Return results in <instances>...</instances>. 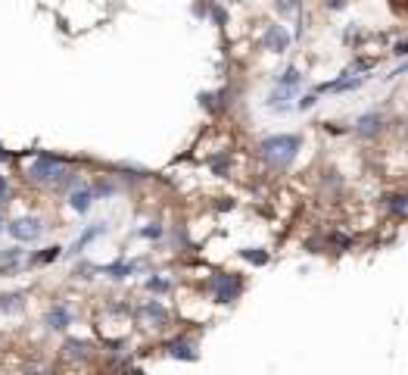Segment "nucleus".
Segmentation results:
<instances>
[{"instance_id":"nucleus-1","label":"nucleus","mask_w":408,"mask_h":375,"mask_svg":"<svg viewBox=\"0 0 408 375\" xmlns=\"http://www.w3.org/2000/svg\"><path fill=\"white\" fill-rule=\"evenodd\" d=\"M72 169V163L65 156H56V154H34V160L25 166V178L32 185H41L47 191H53L60 185V178Z\"/></svg>"},{"instance_id":"nucleus-2","label":"nucleus","mask_w":408,"mask_h":375,"mask_svg":"<svg viewBox=\"0 0 408 375\" xmlns=\"http://www.w3.org/2000/svg\"><path fill=\"white\" fill-rule=\"evenodd\" d=\"M300 147H302L300 135H272V138H265L259 144V154L272 169H287L296 160Z\"/></svg>"},{"instance_id":"nucleus-3","label":"nucleus","mask_w":408,"mask_h":375,"mask_svg":"<svg viewBox=\"0 0 408 375\" xmlns=\"http://www.w3.org/2000/svg\"><path fill=\"white\" fill-rule=\"evenodd\" d=\"M44 219L41 216H34V213H28V216H13V219H6V235L13 238L16 244H34V241H41V235H44Z\"/></svg>"},{"instance_id":"nucleus-4","label":"nucleus","mask_w":408,"mask_h":375,"mask_svg":"<svg viewBox=\"0 0 408 375\" xmlns=\"http://www.w3.org/2000/svg\"><path fill=\"white\" fill-rule=\"evenodd\" d=\"M243 294V278L237 272H218L212 276V300L215 304H234Z\"/></svg>"},{"instance_id":"nucleus-5","label":"nucleus","mask_w":408,"mask_h":375,"mask_svg":"<svg viewBox=\"0 0 408 375\" xmlns=\"http://www.w3.org/2000/svg\"><path fill=\"white\" fill-rule=\"evenodd\" d=\"M137 322L147 328H165V322H169V309H165L162 300H144L141 307H137Z\"/></svg>"},{"instance_id":"nucleus-6","label":"nucleus","mask_w":408,"mask_h":375,"mask_svg":"<svg viewBox=\"0 0 408 375\" xmlns=\"http://www.w3.org/2000/svg\"><path fill=\"white\" fill-rule=\"evenodd\" d=\"M72 322H75V313H72V307L65 304V300H56V304L44 313V326H47V331H69Z\"/></svg>"},{"instance_id":"nucleus-7","label":"nucleus","mask_w":408,"mask_h":375,"mask_svg":"<svg viewBox=\"0 0 408 375\" xmlns=\"http://www.w3.org/2000/svg\"><path fill=\"white\" fill-rule=\"evenodd\" d=\"M109 232V226H106V222H94V226H87L84 228V232L82 235H78L75 238V244H72V247L69 250H65V254L63 257H82L84 254V247H87V244H94V241H97V238H103Z\"/></svg>"},{"instance_id":"nucleus-8","label":"nucleus","mask_w":408,"mask_h":375,"mask_svg":"<svg viewBox=\"0 0 408 375\" xmlns=\"http://www.w3.org/2000/svg\"><path fill=\"white\" fill-rule=\"evenodd\" d=\"M63 357L72 363H87L94 357V344L87 338H65L63 341Z\"/></svg>"},{"instance_id":"nucleus-9","label":"nucleus","mask_w":408,"mask_h":375,"mask_svg":"<svg viewBox=\"0 0 408 375\" xmlns=\"http://www.w3.org/2000/svg\"><path fill=\"white\" fill-rule=\"evenodd\" d=\"M65 200H69V210L72 213H78V216H84V213H91V207H94V191H91V185H75L69 194H65Z\"/></svg>"},{"instance_id":"nucleus-10","label":"nucleus","mask_w":408,"mask_h":375,"mask_svg":"<svg viewBox=\"0 0 408 375\" xmlns=\"http://www.w3.org/2000/svg\"><path fill=\"white\" fill-rule=\"evenodd\" d=\"M165 353H169L172 359H184V363H193V359H200L196 341H191V338H172V341L165 344Z\"/></svg>"},{"instance_id":"nucleus-11","label":"nucleus","mask_w":408,"mask_h":375,"mask_svg":"<svg viewBox=\"0 0 408 375\" xmlns=\"http://www.w3.org/2000/svg\"><path fill=\"white\" fill-rule=\"evenodd\" d=\"M28 307V294L25 291H4L0 294V313L4 316H19Z\"/></svg>"},{"instance_id":"nucleus-12","label":"nucleus","mask_w":408,"mask_h":375,"mask_svg":"<svg viewBox=\"0 0 408 375\" xmlns=\"http://www.w3.org/2000/svg\"><path fill=\"white\" fill-rule=\"evenodd\" d=\"M100 276L113 278V281H125L137 272V263H125V259H119V263H109V266H97Z\"/></svg>"},{"instance_id":"nucleus-13","label":"nucleus","mask_w":408,"mask_h":375,"mask_svg":"<svg viewBox=\"0 0 408 375\" xmlns=\"http://www.w3.org/2000/svg\"><path fill=\"white\" fill-rule=\"evenodd\" d=\"M262 44H265L268 50H274V54H283L290 44V35L283 32V25H268L265 28V38H262Z\"/></svg>"},{"instance_id":"nucleus-14","label":"nucleus","mask_w":408,"mask_h":375,"mask_svg":"<svg viewBox=\"0 0 408 375\" xmlns=\"http://www.w3.org/2000/svg\"><path fill=\"white\" fill-rule=\"evenodd\" d=\"M65 250L60 247V244H53V247H44L38 250V254H32V257H25V269H34V266H50V263H56V259H63Z\"/></svg>"},{"instance_id":"nucleus-15","label":"nucleus","mask_w":408,"mask_h":375,"mask_svg":"<svg viewBox=\"0 0 408 375\" xmlns=\"http://www.w3.org/2000/svg\"><path fill=\"white\" fill-rule=\"evenodd\" d=\"M25 257H28V250L22 247V244H13V247L0 250V266H16V269H25Z\"/></svg>"},{"instance_id":"nucleus-16","label":"nucleus","mask_w":408,"mask_h":375,"mask_svg":"<svg viewBox=\"0 0 408 375\" xmlns=\"http://www.w3.org/2000/svg\"><path fill=\"white\" fill-rule=\"evenodd\" d=\"M383 132V116L381 113H365V116L359 119V135L362 138H374V135Z\"/></svg>"},{"instance_id":"nucleus-17","label":"nucleus","mask_w":408,"mask_h":375,"mask_svg":"<svg viewBox=\"0 0 408 375\" xmlns=\"http://www.w3.org/2000/svg\"><path fill=\"white\" fill-rule=\"evenodd\" d=\"M387 210L393 216L408 213V194H390V197H387Z\"/></svg>"},{"instance_id":"nucleus-18","label":"nucleus","mask_w":408,"mask_h":375,"mask_svg":"<svg viewBox=\"0 0 408 375\" xmlns=\"http://www.w3.org/2000/svg\"><path fill=\"white\" fill-rule=\"evenodd\" d=\"M240 257H243L246 263H253V266H265V263H268V254H265V250H259V247H246V250H240Z\"/></svg>"},{"instance_id":"nucleus-19","label":"nucleus","mask_w":408,"mask_h":375,"mask_svg":"<svg viewBox=\"0 0 408 375\" xmlns=\"http://www.w3.org/2000/svg\"><path fill=\"white\" fill-rule=\"evenodd\" d=\"M144 288H147V291H153V294H165L172 288V281L169 278H159V276H150L147 281H144Z\"/></svg>"},{"instance_id":"nucleus-20","label":"nucleus","mask_w":408,"mask_h":375,"mask_svg":"<svg viewBox=\"0 0 408 375\" xmlns=\"http://www.w3.org/2000/svg\"><path fill=\"white\" fill-rule=\"evenodd\" d=\"M13 200V185H10V178L0 172V207H6Z\"/></svg>"},{"instance_id":"nucleus-21","label":"nucleus","mask_w":408,"mask_h":375,"mask_svg":"<svg viewBox=\"0 0 408 375\" xmlns=\"http://www.w3.org/2000/svg\"><path fill=\"white\" fill-rule=\"evenodd\" d=\"M162 232H165V228L159 226V222H150V226H147V228H141L137 235H141V238H150V241H156V238H162Z\"/></svg>"},{"instance_id":"nucleus-22","label":"nucleus","mask_w":408,"mask_h":375,"mask_svg":"<svg viewBox=\"0 0 408 375\" xmlns=\"http://www.w3.org/2000/svg\"><path fill=\"white\" fill-rule=\"evenodd\" d=\"M274 6H278L283 16H290V13L300 10V0H274Z\"/></svg>"},{"instance_id":"nucleus-23","label":"nucleus","mask_w":408,"mask_h":375,"mask_svg":"<svg viewBox=\"0 0 408 375\" xmlns=\"http://www.w3.org/2000/svg\"><path fill=\"white\" fill-rule=\"evenodd\" d=\"M393 54H396V56H405V54H408V41H399V44H396V50H393Z\"/></svg>"},{"instance_id":"nucleus-24","label":"nucleus","mask_w":408,"mask_h":375,"mask_svg":"<svg viewBox=\"0 0 408 375\" xmlns=\"http://www.w3.org/2000/svg\"><path fill=\"white\" fill-rule=\"evenodd\" d=\"M13 160V154L10 150H4V144H0V163H10Z\"/></svg>"},{"instance_id":"nucleus-25","label":"nucleus","mask_w":408,"mask_h":375,"mask_svg":"<svg viewBox=\"0 0 408 375\" xmlns=\"http://www.w3.org/2000/svg\"><path fill=\"white\" fill-rule=\"evenodd\" d=\"M4 228H6V219H4V210H0V235H4Z\"/></svg>"}]
</instances>
